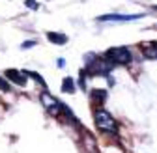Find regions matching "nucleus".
Segmentation results:
<instances>
[{
	"label": "nucleus",
	"instance_id": "f257e3e1",
	"mask_svg": "<svg viewBox=\"0 0 157 153\" xmlns=\"http://www.w3.org/2000/svg\"><path fill=\"white\" fill-rule=\"evenodd\" d=\"M94 120H95V125L101 132H107V135H116L118 132V123L114 121L112 114L105 108H95L94 112Z\"/></svg>",
	"mask_w": 157,
	"mask_h": 153
},
{
	"label": "nucleus",
	"instance_id": "f03ea898",
	"mask_svg": "<svg viewBox=\"0 0 157 153\" xmlns=\"http://www.w3.org/2000/svg\"><path fill=\"white\" fill-rule=\"evenodd\" d=\"M105 60H109L112 65H125L131 62V50L127 47H112L105 52Z\"/></svg>",
	"mask_w": 157,
	"mask_h": 153
},
{
	"label": "nucleus",
	"instance_id": "7ed1b4c3",
	"mask_svg": "<svg viewBox=\"0 0 157 153\" xmlns=\"http://www.w3.org/2000/svg\"><path fill=\"white\" fill-rule=\"evenodd\" d=\"M88 67H86V71L88 73H92V75H103V76H107L109 73H110V69H112V64L109 62V60H105V58H95V56H88Z\"/></svg>",
	"mask_w": 157,
	"mask_h": 153
},
{
	"label": "nucleus",
	"instance_id": "20e7f679",
	"mask_svg": "<svg viewBox=\"0 0 157 153\" xmlns=\"http://www.w3.org/2000/svg\"><path fill=\"white\" fill-rule=\"evenodd\" d=\"M41 103H43V106L47 108V112L51 114V116H54V118H58V116H60V114H64V110H66V105L60 103L56 97H52L49 91H43V93H41Z\"/></svg>",
	"mask_w": 157,
	"mask_h": 153
},
{
	"label": "nucleus",
	"instance_id": "39448f33",
	"mask_svg": "<svg viewBox=\"0 0 157 153\" xmlns=\"http://www.w3.org/2000/svg\"><path fill=\"white\" fill-rule=\"evenodd\" d=\"M6 76L17 86H25L26 84V75L25 71H19V69H6Z\"/></svg>",
	"mask_w": 157,
	"mask_h": 153
},
{
	"label": "nucleus",
	"instance_id": "423d86ee",
	"mask_svg": "<svg viewBox=\"0 0 157 153\" xmlns=\"http://www.w3.org/2000/svg\"><path fill=\"white\" fill-rule=\"evenodd\" d=\"M142 15H118V13H110V15H103L99 17V21H136Z\"/></svg>",
	"mask_w": 157,
	"mask_h": 153
},
{
	"label": "nucleus",
	"instance_id": "0eeeda50",
	"mask_svg": "<svg viewBox=\"0 0 157 153\" xmlns=\"http://www.w3.org/2000/svg\"><path fill=\"white\" fill-rule=\"evenodd\" d=\"M140 49L146 58H157V41H144L140 43Z\"/></svg>",
	"mask_w": 157,
	"mask_h": 153
},
{
	"label": "nucleus",
	"instance_id": "6e6552de",
	"mask_svg": "<svg viewBox=\"0 0 157 153\" xmlns=\"http://www.w3.org/2000/svg\"><path fill=\"white\" fill-rule=\"evenodd\" d=\"M47 37H49V41H51V43H56V45H66V41H67V37H66L64 34H54V32H49V34H47Z\"/></svg>",
	"mask_w": 157,
	"mask_h": 153
},
{
	"label": "nucleus",
	"instance_id": "1a4fd4ad",
	"mask_svg": "<svg viewBox=\"0 0 157 153\" xmlns=\"http://www.w3.org/2000/svg\"><path fill=\"white\" fill-rule=\"evenodd\" d=\"M62 91H64V93H73V91H75V80L69 79V76H66V79H64V84H62Z\"/></svg>",
	"mask_w": 157,
	"mask_h": 153
},
{
	"label": "nucleus",
	"instance_id": "9d476101",
	"mask_svg": "<svg viewBox=\"0 0 157 153\" xmlns=\"http://www.w3.org/2000/svg\"><path fill=\"white\" fill-rule=\"evenodd\" d=\"M92 99H94L95 103H105L107 91H105V90H94V91H92Z\"/></svg>",
	"mask_w": 157,
	"mask_h": 153
},
{
	"label": "nucleus",
	"instance_id": "9b49d317",
	"mask_svg": "<svg viewBox=\"0 0 157 153\" xmlns=\"http://www.w3.org/2000/svg\"><path fill=\"white\" fill-rule=\"evenodd\" d=\"M25 75H28V76H32V79H36L43 88H47V84H45V80H43V76H41V75H37V73H34V71H25Z\"/></svg>",
	"mask_w": 157,
	"mask_h": 153
},
{
	"label": "nucleus",
	"instance_id": "f8f14e48",
	"mask_svg": "<svg viewBox=\"0 0 157 153\" xmlns=\"http://www.w3.org/2000/svg\"><path fill=\"white\" fill-rule=\"evenodd\" d=\"M0 90H2V91H10V84L2 79V76H0Z\"/></svg>",
	"mask_w": 157,
	"mask_h": 153
},
{
	"label": "nucleus",
	"instance_id": "ddd939ff",
	"mask_svg": "<svg viewBox=\"0 0 157 153\" xmlns=\"http://www.w3.org/2000/svg\"><path fill=\"white\" fill-rule=\"evenodd\" d=\"M36 45V41H25L23 45H21V49H30V47H34Z\"/></svg>",
	"mask_w": 157,
	"mask_h": 153
},
{
	"label": "nucleus",
	"instance_id": "4468645a",
	"mask_svg": "<svg viewBox=\"0 0 157 153\" xmlns=\"http://www.w3.org/2000/svg\"><path fill=\"white\" fill-rule=\"evenodd\" d=\"M26 6H28V8H37V4L34 2V0H26Z\"/></svg>",
	"mask_w": 157,
	"mask_h": 153
},
{
	"label": "nucleus",
	"instance_id": "2eb2a0df",
	"mask_svg": "<svg viewBox=\"0 0 157 153\" xmlns=\"http://www.w3.org/2000/svg\"><path fill=\"white\" fill-rule=\"evenodd\" d=\"M153 9H157V6H155V8H153Z\"/></svg>",
	"mask_w": 157,
	"mask_h": 153
}]
</instances>
